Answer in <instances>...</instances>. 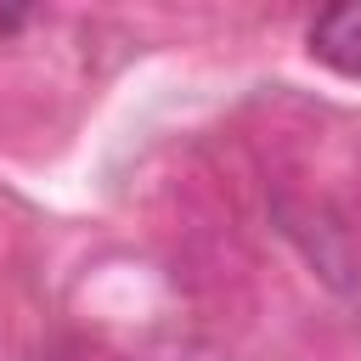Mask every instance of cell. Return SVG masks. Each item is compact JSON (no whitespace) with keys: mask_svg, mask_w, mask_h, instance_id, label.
I'll use <instances>...</instances> for the list:
<instances>
[{"mask_svg":"<svg viewBox=\"0 0 361 361\" xmlns=\"http://www.w3.org/2000/svg\"><path fill=\"white\" fill-rule=\"evenodd\" d=\"M310 56L344 79H361V6H333L310 23Z\"/></svg>","mask_w":361,"mask_h":361,"instance_id":"cell-1","label":"cell"}]
</instances>
